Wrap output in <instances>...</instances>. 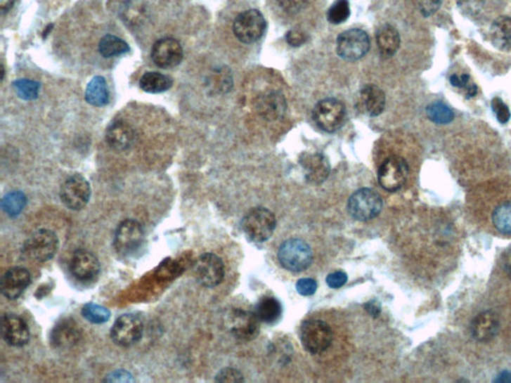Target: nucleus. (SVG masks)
Here are the masks:
<instances>
[{"label":"nucleus","instance_id":"de8ad7c7","mask_svg":"<svg viewBox=\"0 0 511 383\" xmlns=\"http://www.w3.org/2000/svg\"><path fill=\"white\" fill-rule=\"evenodd\" d=\"M106 380H108V382H133V378L130 373L126 372V371L119 370L109 375Z\"/></svg>","mask_w":511,"mask_h":383},{"label":"nucleus","instance_id":"09e8293b","mask_svg":"<svg viewBox=\"0 0 511 383\" xmlns=\"http://www.w3.org/2000/svg\"><path fill=\"white\" fill-rule=\"evenodd\" d=\"M15 0H0V13L6 14L13 8Z\"/></svg>","mask_w":511,"mask_h":383},{"label":"nucleus","instance_id":"79ce46f5","mask_svg":"<svg viewBox=\"0 0 511 383\" xmlns=\"http://www.w3.org/2000/svg\"><path fill=\"white\" fill-rule=\"evenodd\" d=\"M286 39L287 44L291 45V46L299 47L306 44L308 37H306V33L304 31L293 30L287 32Z\"/></svg>","mask_w":511,"mask_h":383},{"label":"nucleus","instance_id":"ddd939ff","mask_svg":"<svg viewBox=\"0 0 511 383\" xmlns=\"http://www.w3.org/2000/svg\"><path fill=\"white\" fill-rule=\"evenodd\" d=\"M91 196L89 182L82 175L76 174L63 183L60 190L63 203L70 210H82Z\"/></svg>","mask_w":511,"mask_h":383},{"label":"nucleus","instance_id":"1a4fd4ad","mask_svg":"<svg viewBox=\"0 0 511 383\" xmlns=\"http://www.w3.org/2000/svg\"><path fill=\"white\" fill-rule=\"evenodd\" d=\"M479 223L489 232L503 238H511V200L493 205L486 213L477 216Z\"/></svg>","mask_w":511,"mask_h":383},{"label":"nucleus","instance_id":"0eeeda50","mask_svg":"<svg viewBox=\"0 0 511 383\" xmlns=\"http://www.w3.org/2000/svg\"><path fill=\"white\" fill-rule=\"evenodd\" d=\"M382 208V198L377 192L368 188L358 190L349 200L348 210L351 216L361 222L375 218Z\"/></svg>","mask_w":511,"mask_h":383},{"label":"nucleus","instance_id":"bb28decb","mask_svg":"<svg viewBox=\"0 0 511 383\" xmlns=\"http://www.w3.org/2000/svg\"><path fill=\"white\" fill-rule=\"evenodd\" d=\"M85 99L92 106L102 107L109 103L110 94L105 78L95 76L90 80L85 91Z\"/></svg>","mask_w":511,"mask_h":383},{"label":"nucleus","instance_id":"f3484780","mask_svg":"<svg viewBox=\"0 0 511 383\" xmlns=\"http://www.w3.org/2000/svg\"><path fill=\"white\" fill-rule=\"evenodd\" d=\"M1 335L9 346L21 347L30 339V330L22 318L13 313L4 315L1 320Z\"/></svg>","mask_w":511,"mask_h":383},{"label":"nucleus","instance_id":"6ab92c4d","mask_svg":"<svg viewBox=\"0 0 511 383\" xmlns=\"http://www.w3.org/2000/svg\"><path fill=\"white\" fill-rule=\"evenodd\" d=\"M73 277L82 282L94 280L100 272V263L97 257L87 249H77L73 254L70 265Z\"/></svg>","mask_w":511,"mask_h":383},{"label":"nucleus","instance_id":"49530a36","mask_svg":"<svg viewBox=\"0 0 511 383\" xmlns=\"http://www.w3.org/2000/svg\"><path fill=\"white\" fill-rule=\"evenodd\" d=\"M470 75L467 74H463L460 76L458 75H451V78H449V81H451V85H453V87L456 88H467L468 87V82H470Z\"/></svg>","mask_w":511,"mask_h":383},{"label":"nucleus","instance_id":"20e7f679","mask_svg":"<svg viewBox=\"0 0 511 383\" xmlns=\"http://www.w3.org/2000/svg\"><path fill=\"white\" fill-rule=\"evenodd\" d=\"M299 339L308 353L320 354L329 349L332 344V332L327 323L310 320L302 325Z\"/></svg>","mask_w":511,"mask_h":383},{"label":"nucleus","instance_id":"ea45409f","mask_svg":"<svg viewBox=\"0 0 511 383\" xmlns=\"http://www.w3.org/2000/svg\"><path fill=\"white\" fill-rule=\"evenodd\" d=\"M317 282L313 278H301L296 285L297 292L304 297H310L317 291Z\"/></svg>","mask_w":511,"mask_h":383},{"label":"nucleus","instance_id":"4c0bfd02","mask_svg":"<svg viewBox=\"0 0 511 383\" xmlns=\"http://www.w3.org/2000/svg\"><path fill=\"white\" fill-rule=\"evenodd\" d=\"M491 107H493L494 115L496 116L498 122L505 124L510 121L511 117L510 110L503 100L496 97L491 102Z\"/></svg>","mask_w":511,"mask_h":383},{"label":"nucleus","instance_id":"f257e3e1","mask_svg":"<svg viewBox=\"0 0 511 383\" xmlns=\"http://www.w3.org/2000/svg\"><path fill=\"white\" fill-rule=\"evenodd\" d=\"M242 228L251 241L266 242L274 234L275 215L268 209L257 207L245 216L242 221Z\"/></svg>","mask_w":511,"mask_h":383},{"label":"nucleus","instance_id":"c9c22d12","mask_svg":"<svg viewBox=\"0 0 511 383\" xmlns=\"http://www.w3.org/2000/svg\"><path fill=\"white\" fill-rule=\"evenodd\" d=\"M351 14L348 0H336L328 11V20L332 25H337L348 20Z\"/></svg>","mask_w":511,"mask_h":383},{"label":"nucleus","instance_id":"4468645a","mask_svg":"<svg viewBox=\"0 0 511 383\" xmlns=\"http://www.w3.org/2000/svg\"><path fill=\"white\" fill-rule=\"evenodd\" d=\"M194 273L200 285L206 287H217L224 280V263L216 254H202L195 265Z\"/></svg>","mask_w":511,"mask_h":383},{"label":"nucleus","instance_id":"473e14b6","mask_svg":"<svg viewBox=\"0 0 511 383\" xmlns=\"http://www.w3.org/2000/svg\"><path fill=\"white\" fill-rule=\"evenodd\" d=\"M427 117L434 123L446 125L455 118V114L443 102H434L427 108Z\"/></svg>","mask_w":511,"mask_h":383},{"label":"nucleus","instance_id":"423d86ee","mask_svg":"<svg viewBox=\"0 0 511 383\" xmlns=\"http://www.w3.org/2000/svg\"><path fill=\"white\" fill-rule=\"evenodd\" d=\"M144 242V230L136 220H125L114 235L113 246L119 256L129 257L136 253Z\"/></svg>","mask_w":511,"mask_h":383},{"label":"nucleus","instance_id":"4be33fe9","mask_svg":"<svg viewBox=\"0 0 511 383\" xmlns=\"http://www.w3.org/2000/svg\"><path fill=\"white\" fill-rule=\"evenodd\" d=\"M80 339H82V330L77 323L73 318H64L54 327L50 342L56 349H67L76 346Z\"/></svg>","mask_w":511,"mask_h":383},{"label":"nucleus","instance_id":"58836bf2","mask_svg":"<svg viewBox=\"0 0 511 383\" xmlns=\"http://www.w3.org/2000/svg\"><path fill=\"white\" fill-rule=\"evenodd\" d=\"M215 380L217 382H244V377L239 370L227 368L218 373Z\"/></svg>","mask_w":511,"mask_h":383},{"label":"nucleus","instance_id":"e433bc0d","mask_svg":"<svg viewBox=\"0 0 511 383\" xmlns=\"http://www.w3.org/2000/svg\"><path fill=\"white\" fill-rule=\"evenodd\" d=\"M211 87L214 91L227 93L233 86L232 75L227 68H220L214 72L210 80Z\"/></svg>","mask_w":511,"mask_h":383},{"label":"nucleus","instance_id":"3c124183","mask_svg":"<svg viewBox=\"0 0 511 383\" xmlns=\"http://www.w3.org/2000/svg\"><path fill=\"white\" fill-rule=\"evenodd\" d=\"M496 382H511V375L510 373H503V375H499V377L498 379H496Z\"/></svg>","mask_w":511,"mask_h":383},{"label":"nucleus","instance_id":"a878e982","mask_svg":"<svg viewBox=\"0 0 511 383\" xmlns=\"http://www.w3.org/2000/svg\"><path fill=\"white\" fill-rule=\"evenodd\" d=\"M377 44L380 56L384 58H391L396 53L401 45L399 31L391 25L380 26L377 31Z\"/></svg>","mask_w":511,"mask_h":383},{"label":"nucleus","instance_id":"c85d7f7f","mask_svg":"<svg viewBox=\"0 0 511 383\" xmlns=\"http://www.w3.org/2000/svg\"><path fill=\"white\" fill-rule=\"evenodd\" d=\"M254 313L260 322L274 323L282 316V306L275 297H265L257 304Z\"/></svg>","mask_w":511,"mask_h":383},{"label":"nucleus","instance_id":"a211bd4d","mask_svg":"<svg viewBox=\"0 0 511 383\" xmlns=\"http://www.w3.org/2000/svg\"><path fill=\"white\" fill-rule=\"evenodd\" d=\"M499 330L500 320L498 313L493 311H481L470 323L472 337L479 342H491L496 339Z\"/></svg>","mask_w":511,"mask_h":383},{"label":"nucleus","instance_id":"72a5a7b5","mask_svg":"<svg viewBox=\"0 0 511 383\" xmlns=\"http://www.w3.org/2000/svg\"><path fill=\"white\" fill-rule=\"evenodd\" d=\"M13 86L19 98L25 101L37 99L39 94L40 84L34 80L18 79L14 81Z\"/></svg>","mask_w":511,"mask_h":383},{"label":"nucleus","instance_id":"9d476101","mask_svg":"<svg viewBox=\"0 0 511 383\" xmlns=\"http://www.w3.org/2000/svg\"><path fill=\"white\" fill-rule=\"evenodd\" d=\"M144 325L141 318L135 313L119 316L111 330V337L116 344L123 347L134 346L143 335Z\"/></svg>","mask_w":511,"mask_h":383},{"label":"nucleus","instance_id":"603ef678","mask_svg":"<svg viewBox=\"0 0 511 383\" xmlns=\"http://www.w3.org/2000/svg\"><path fill=\"white\" fill-rule=\"evenodd\" d=\"M368 306H370V309L367 308L368 313H370V315H374V313H380V309L377 308V306H375V304L370 303L368 304Z\"/></svg>","mask_w":511,"mask_h":383},{"label":"nucleus","instance_id":"a18cd8bd","mask_svg":"<svg viewBox=\"0 0 511 383\" xmlns=\"http://www.w3.org/2000/svg\"><path fill=\"white\" fill-rule=\"evenodd\" d=\"M484 0H458V4L465 13H475L479 11Z\"/></svg>","mask_w":511,"mask_h":383},{"label":"nucleus","instance_id":"f8f14e48","mask_svg":"<svg viewBox=\"0 0 511 383\" xmlns=\"http://www.w3.org/2000/svg\"><path fill=\"white\" fill-rule=\"evenodd\" d=\"M408 164L399 156H392L380 166L379 182L387 192H396L403 187L408 177Z\"/></svg>","mask_w":511,"mask_h":383},{"label":"nucleus","instance_id":"f704fd0d","mask_svg":"<svg viewBox=\"0 0 511 383\" xmlns=\"http://www.w3.org/2000/svg\"><path fill=\"white\" fill-rule=\"evenodd\" d=\"M82 315L88 322L99 325V323L108 322L111 313L108 309L99 306V304H86L83 306Z\"/></svg>","mask_w":511,"mask_h":383},{"label":"nucleus","instance_id":"9b49d317","mask_svg":"<svg viewBox=\"0 0 511 383\" xmlns=\"http://www.w3.org/2000/svg\"><path fill=\"white\" fill-rule=\"evenodd\" d=\"M368 49L370 38L363 30H347L337 37V52L344 60H358L368 53Z\"/></svg>","mask_w":511,"mask_h":383},{"label":"nucleus","instance_id":"37998d69","mask_svg":"<svg viewBox=\"0 0 511 383\" xmlns=\"http://www.w3.org/2000/svg\"><path fill=\"white\" fill-rule=\"evenodd\" d=\"M348 282V275L344 272L330 273L327 277V284L332 289H339Z\"/></svg>","mask_w":511,"mask_h":383},{"label":"nucleus","instance_id":"2eb2a0df","mask_svg":"<svg viewBox=\"0 0 511 383\" xmlns=\"http://www.w3.org/2000/svg\"><path fill=\"white\" fill-rule=\"evenodd\" d=\"M152 60L158 67L173 68L179 65L183 60L181 44L174 38H162L152 47Z\"/></svg>","mask_w":511,"mask_h":383},{"label":"nucleus","instance_id":"412c9836","mask_svg":"<svg viewBox=\"0 0 511 383\" xmlns=\"http://www.w3.org/2000/svg\"><path fill=\"white\" fill-rule=\"evenodd\" d=\"M356 107L361 113L370 117L379 116L386 107L384 93L375 85H367L358 92Z\"/></svg>","mask_w":511,"mask_h":383},{"label":"nucleus","instance_id":"2f4dec72","mask_svg":"<svg viewBox=\"0 0 511 383\" xmlns=\"http://www.w3.org/2000/svg\"><path fill=\"white\" fill-rule=\"evenodd\" d=\"M26 205V197L22 192L13 191L4 197L1 202L2 210L9 216H18Z\"/></svg>","mask_w":511,"mask_h":383},{"label":"nucleus","instance_id":"c756f323","mask_svg":"<svg viewBox=\"0 0 511 383\" xmlns=\"http://www.w3.org/2000/svg\"><path fill=\"white\" fill-rule=\"evenodd\" d=\"M140 88L150 94H158L170 89L173 85L172 78L159 72H147L140 79Z\"/></svg>","mask_w":511,"mask_h":383},{"label":"nucleus","instance_id":"aec40b11","mask_svg":"<svg viewBox=\"0 0 511 383\" xmlns=\"http://www.w3.org/2000/svg\"><path fill=\"white\" fill-rule=\"evenodd\" d=\"M32 283V275L27 268L15 266L4 273L2 277L1 292L6 299H18Z\"/></svg>","mask_w":511,"mask_h":383},{"label":"nucleus","instance_id":"f03ea898","mask_svg":"<svg viewBox=\"0 0 511 383\" xmlns=\"http://www.w3.org/2000/svg\"><path fill=\"white\" fill-rule=\"evenodd\" d=\"M278 258L283 268L289 272L301 273L312 264L313 253L306 242L290 239L280 247Z\"/></svg>","mask_w":511,"mask_h":383},{"label":"nucleus","instance_id":"6e6552de","mask_svg":"<svg viewBox=\"0 0 511 383\" xmlns=\"http://www.w3.org/2000/svg\"><path fill=\"white\" fill-rule=\"evenodd\" d=\"M266 28V19L257 9H250L240 13L233 25L235 37L246 44L258 41L265 33Z\"/></svg>","mask_w":511,"mask_h":383},{"label":"nucleus","instance_id":"b1692460","mask_svg":"<svg viewBox=\"0 0 511 383\" xmlns=\"http://www.w3.org/2000/svg\"><path fill=\"white\" fill-rule=\"evenodd\" d=\"M287 101L280 92L272 91L263 95L257 103V110L266 120L275 121L284 115Z\"/></svg>","mask_w":511,"mask_h":383},{"label":"nucleus","instance_id":"c03bdc74","mask_svg":"<svg viewBox=\"0 0 511 383\" xmlns=\"http://www.w3.org/2000/svg\"><path fill=\"white\" fill-rule=\"evenodd\" d=\"M305 2L306 0H279L280 6L290 14L299 13L305 6Z\"/></svg>","mask_w":511,"mask_h":383},{"label":"nucleus","instance_id":"cd10ccee","mask_svg":"<svg viewBox=\"0 0 511 383\" xmlns=\"http://www.w3.org/2000/svg\"><path fill=\"white\" fill-rule=\"evenodd\" d=\"M491 41L500 50L511 48V18L499 16L491 28Z\"/></svg>","mask_w":511,"mask_h":383},{"label":"nucleus","instance_id":"8fccbe9b","mask_svg":"<svg viewBox=\"0 0 511 383\" xmlns=\"http://www.w3.org/2000/svg\"><path fill=\"white\" fill-rule=\"evenodd\" d=\"M477 85H468V87L467 88V95L468 98H470V97H474V95H477Z\"/></svg>","mask_w":511,"mask_h":383},{"label":"nucleus","instance_id":"7ed1b4c3","mask_svg":"<svg viewBox=\"0 0 511 383\" xmlns=\"http://www.w3.org/2000/svg\"><path fill=\"white\" fill-rule=\"evenodd\" d=\"M313 118L318 127L325 132L335 133L341 129L347 121V110L343 102L327 98L318 102L313 111Z\"/></svg>","mask_w":511,"mask_h":383},{"label":"nucleus","instance_id":"5701e85b","mask_svg":"<svg viewBox=\"0 0 511 383\" xmlns=\"http://www.w3.org/2000/svg\"><path fill=\"white\" fill-rule=\"evenodd\" d=\"M301 163L308 182L321 184L329 177L330 164L322 154H306Z\"/></svg>","mask_w":511,"mask_h":383},{"label":"nucleus","instance_id":"39448f33","mask_svg":"<svg viewBox=\"0 0 511 383\" xmlns=\"http://www.w3.org/2000/svg\"><path fill=\"white\" fill-rule=\"evenodd\" d=\"M59 241L56 233L41 229L33 233L23 245V253L30 260L47 261L58 251Z\"/></svg>","mask_w":511,"mask_h":383},{"label":"nucleus","instance_id":"a19ab883","mask_svg":"<svg viewBox=\"0 0 511 383\" xmlns=\"http://www.w3.org/2000/svg\"><path fill=\"white\" fill-rule=\"evenodd\" d=\"M420 11L425 18L432 15L441 8L443 0H420Z\"/></svg>","mask_w":511,"mask_h":383},{"label":"nucleus","instance_id":"dca6fc26","mask_svg":"<svg viewBox=\"0 0 511 383\" xmlns=\"http://www.w3.org/2000/svg\"><path fill=\"white\" fill-rule=\"evenodd\" d=\"M228 327L236 339L250 342L259 334V322L255 313L243 309H234L228 318Z\"/></svg>","mask_w":511,"mask_h":383},{"label":"nucleus","instance_id":"393cba45","mask_svg":"<svg viewBox=\"0 0 511 383\" xmlns=\"http://www.w3.org/2000/svg\"><path fill=\"white\" fill-rule=\"evenodd\" d=\"M106 141L111 148L123 151L129 148L134 141V131L129 124L116 121L106 131Z\"/></svg>","mask_w":511,"mask_h":383},{"label":"nucleus","instance_id":"7c9ffc66","mask_svg":"<svg viewBox=\"0 0 511 383\" xmlns=\"http://www.w3.org/2000/svg\"><path fill=\"white\" fill-rule=\"evenodd\" d=\"M129 51V45L115 35H105L100 40L99 52L105 58L122 56Z\"/></svg>","mask_w":511,"mask_h":383}]
</instances>
